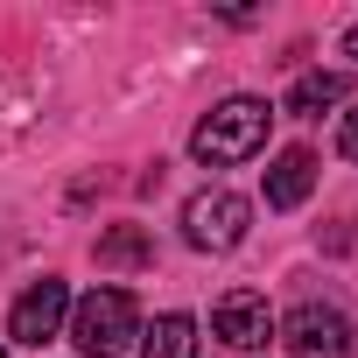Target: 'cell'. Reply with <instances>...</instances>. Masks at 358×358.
I'll return each instance as SVG.
<instances>
[{"instance_id": "1", "label": "cell", "mask_w": 358, "mask_h": 358, "mask_svg": "<svg viewBox=\"0 0 358 358\" xmlns=\"http://www.w3.org/2000/svg\"><path fill=\"white\" fill-rule=\"evenodd\" d=\"M267 127H274V106L239 92V99H225V106H211V113L197 120V134H190V155H197L204 169L253 162V155L267 148Z\"/></svg>"}, {"instance_id": "2", "label": "cell", "mask_w": 358, "mask_h": 358, "mask_svg": "<svg viewBox=\"0 0 358 358\" xmlns=\"http://www.w3.org/2000/svg\"><path fill=\"white\" fill-rule=\"evenodd\" d=\"M134 337H141V309L127 288H92L71 302V344L85 358H120Z\"/></svg>"}, {"instance_id": "3", "label": "cell", "mask_w": 358, "mask_h": 358, "mask_svg": "<svg viewBox=\"0 0 358 358\" xmlns=\"http://www.w3.org/2000/svg\"><path fill=\"white\" fill-rule=\"evenodd\" d=\"M246 225H253V204L239 190H225V183H211V190H197L183 204V239L197 253H232L246 239Z\"/></svg>"}, {"instance_id": "4", "label": "cell", "mask_w": 358, "mask_h": 358, "mask_svg": "<svg viewBox=\"0 0 358 358\" xmlns=\"http://www.w3.org/2000/svg\"><path fill=\"white\" fill-rule=\"evenodd\" d=\"M281 344H288V358H351L358 351V323L337 302H295L288 323H281Z\"/></svg>"}, {"instance_id": "5", "label": "cell", "mask_w": 358, "mask_h": 358, "mask_svg": "<svg viewBox=\"0 0 358 358\" xmlns=\"http://www.w3.org/2000/svg\"><path fill=\"white\" fill-rule=\"evenodd\" d=\"M64 323H71V288H64L57 274H43V281L8 309V344H50Z\"/></svg>"}, {"instance_id": "6", "label": "cell", "mask_w": 358, "mask_h": 358, "mask_svg": "<svg viewBox=\"0 0 358 358\" xmlns=\"http://www.w3.org/2000/svg\"><path fill=\"white\" fill-rule=\"evenodd\" d=\"M211 330H218L232 351H267V337H274V309H267V295H253V288H232V295H218V309H211Z\"/></svg>"}, {"instance_id": "7", "label": "cell", "mask_w": 358, "mask_h": 358, "mask_svg": "<svg viewBox=\"0 0 358 358\" xmlns=\"http://www.w3.org/2000/svg\"><path fill=\"white\" fill-rule=\"evenodd\" d=\"M309 190H316V155L309 148H281L267 162V211H295Z\"/></svg>"}, {"instance_id": "8", "label": "cell", "mask_w": 358, "mask_h": 358, "mask_svg": "<svg viewBox=\"0 0 358 358\" xmlns=\"http://www.w3.org/2000/svg\"><path fill=\"white\" fill-rule=\"evenodd\" d=\"M344 99H351V71H302L295 92H288V113L295 120H316V113H330Z\"/></svg>"}, {"instance_id": "9", "label": "cell", "mask_w": 358, "mask_h": 358, "mask_svg": "<svg viewBox=\"0 0 358 358\" xmlns=\"http://www.w3.org/2000/svg\"><path fill=\"white\" fill-rule=\"evenodd\" d=\"M141 358H197V323L183 309H169L141 330Z\"/></svg>"}, {"instance_id": "10", "label": "cell", "mask_w": 358, "mask_h": 358, "mask_svg": "<svg viewBox=\"0 0 358 358\" xmlns=\"http://www.w3.org/2000/svg\"><path fill=\"white\" fill-rule=\"evenodd\" d=\"M141 260H155V246H148L141 225H120V232L99 239V267H141Z\"/></svg>"}, {"instance_id": "11", "label": "cell", "mask_w": 358, "mask_h": 358, "mask_svg": "<svg viewBox=\"0 0 358 358\" xmlns=\"http://www.w3.org/2000/svg\"><path fill=\"white\" fill-rule=\"evenodd\" d=\"M337 155L358 162V106H344V120H337Z\"/></svg>"}, {"instance_id": "12", "label": "cell", "mask_w": 358, "mask_h": 358, "mask_svg": "<svg viewBox=\"0 0 358 358\" xmlns=\"http://www.w3.org/2000/svg\"><path fill=\"white\" fill-rule=\"evenodd\" d=\"M344 57H358V29H344Z\"/></svg>"}, {"instance_id": "13", "label": "cell", "mask_w": 358, "mask_h": 358, "mask_svg": "<svg viewBox=\"0 0 358 358\" xmlns=\"http://www.w3.org/2000/svg\"><path fill=\"white\" fill-rule=\"evenodd\" d=\"M0 358H8V344H0Z\"/></svg>"}]
</instances>
